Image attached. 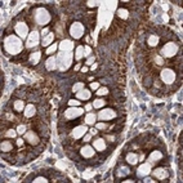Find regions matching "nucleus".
Masks as SVG:
<instances>
[{
    "label": "nucleus",
    "instance_id": "nucleus-44",
    "mask_svg": "<svg viewBox=\"0 0 183 183\" xmlns=\"http://www.w3.org/2000/svg\"><path fill=\"white\" fill-rule=\"evenodd\" d=\"M92 107H93V105H90V103H88L87 106H85V109H84V110L87 111V112H90V111H92Z\"/></svg>",
    "mask_w": 183,
    "mask_h": 183
},
{
    "label": "nucleus",
    "instance_id": "nucleus-16",
    "mask_svg": "<svg viewBox=\"0 0 183 183\" xmlns=\"http://www.w3.org/2000/svg\"><path fill=\"white\" fill-rule=\"evenodd\" d=\"M163 157H164V155H163V152H161V151H152L151 154H150V156H148L147 163H150V164L157 163V161H160Z\"/></svg>",
    "mask_w": 183,
    "mask_h": 183
},
{
    "label": "nucleus",
    "instance_id": "nucleus-39",
    "mask_svg": "<svg viewBox=\"0 0 183 183\" xmlns=\"http://www.w3.org/2000/svg\"><path fill=\"white\" fill-rule=\"evenodd\" d=\"M34 182H35V183H40V182H41V183H47V182H48V179H47V178H44V177H37V178H35V179H34Z\"/></svg>",
    "mask_w": 183,
    "mask_h": 183
},
{
    "label": "nucleus",
    "instance_id": "nucleus-5",
    "mask_svg": "<svg viewBox=\"0 0 183 183\" xmlns=\"http://www.w3.org/2000/svg\"><path fill=\"white\" fill-rule=\"evenodd\" d=\"M85 32V29L84 26L80 23V22H74L71 25V27H70V35H71L74 39H80Z\"/></svg>",
    "mask_w": 183,
    "mask_h": 183
},
{
    "label": "nucleus",
    "instance_id": "nucleus-38",
    "mask_svg": "<svg viewBox=\"0 0 183 183\" xmlns=\"http://www.w3.org/2000/svg\"><path fill=\"white\" fill-rule=\"evenodd\" d=\"M90 54H92V49H90V47L85 45V47H84V57H90Z\"/></svg>",
    "mask_w": 183,
    "mask_h": 183
},
{
    "label": "nucleus",
    "instance_id": "nucleus-13",
    "mask_svg": "<svg viewBox=\"0 0 183 183\" xmlns=\"http://www.w3.org/2000/svg\"><path fill=\"white\" fill-rule=\"evenodd\" d=\"M95 154V150L93 146H89V144H85L84 147H81V150H80V155L83 156V157L85 159H90V157H93Z\"/></svg>",
    "mask_w": 183,
    "mask_h": 183
},
{
    "label": "nucleus",
    "instance_id": "nucleus-28",
    "mask_svg": "<svg viewBox=\"0 0 183 183\" xmlns=\"http://www.w3.org/2000/svg\"><path fill=\"white\" fill-rule=\"evenodd\" d=\"M147 44L150 47H156L159 44V36H156V35H151L148 37V40H147Z\"/></svg>",
    "mask_w": 183,
    "mask_h": 183
},
{
    "label": "nucleus",
    "instance_id": "nucleus-9",
    "mask_svg": "<svg viewBox=\"0 0 183 183\" xmlns=\"http://www.w3.org/2000/svg\"><path fill=\"white\" fill-rule=\"evenodd\" d=\"M39 41H40V34L36 30H34L29 34L27 40H26V45H27L29 48H34V47H36L37 44H39Z\"/></svg>",
    "mask_w": 183,
    "mask_h": 183
},
{
    "label": "nucleus",
    "instance_id": "nucleus-30",
    "mask_svg": "<svg viewBox=\"0 0 183 183\" xmlns=\"http://www.w3.org/2000/svg\"><path fill=\"white\" fill-rule=\"evenodd\" d=\"M117 16L121 18V19H126L129 17V12L128 9H124V8H119L117 9Z\"/></svg>",
    "mask_w": 183,
    "mask_h": 183
},
{
    "label": "nucleus",
    "instance_id": "nucleus-33",
    "mask_svg": "<svg viewBox=\"0 0 183 183\" xmlns=\"http://www.w3.org/2000/svg\"><path fill=\"white\" fill-rule=\"evenodd\" d=\"M17 136H18V133H17V130H14V129H9V130L5 133V137L7 138H17Z\"/></svg>",
    "mask_w": 183,
    "mask_h": 183
},
{
    "label": "nucleus",
    "instance_id": "nucleus-3",
    "mask_svg": "<svg viewBox=\"0 0 183 183\" xmlns=\"http://www.w3.org/2000/svg\"><path fill=\"white\" fill-rule=\"evenodd\" d=\"M177 53H178V45L175 43H166V44L161 48L160 50V54L165 57V58H170V57H174Z\"/></svg>",
    "mask_w": 183,
    "mask_h": 183
},
{
    "label": "nucleus",
    "instance_id": "nucleus-8",
    "mask_svg": "<svg viewBox=\"0 0 183 183\" xmlns=\"http://www.w3.org/2000/svg\"><path fill=\"white\" fill-rule=\"evenodd\" d=\"M160 78H161V80H163L164 83L171 84V83H174V80H175V74H174L173 70L164 68L163 71H161V74H160Z\"/></svg>",
    "mask_w": 183,
    "mask_h": 183
},
{
    "label": "nucleus",
    "instance_id": "nucleus-18",
    "mask_svg": "<svg viewBox=\"0 0 183 183\" xmlns=\"http://www.w3.org/2000/svg\"><path fill=\"white\" fill-rule=\"evenodd\" d=\"M84 123L87 124V125H94L97 123V114H94V112H87Z\"/></svg>",
    "mask_w": 183,
    "mask_h": 183
},
{
    "label": "nucleus",
    "instance_id": "nucleus-32",
    "mask_svg": "<svg viewBox=\"0 0 183 183\" xmlns=\"http://www.w3.org/2000/svg\"><path fill=\"white\" fill-rule=\"evenodd\" d=\"M84 88H85V85H84V83H81V81H80V83H76V84H75L74 87H72V92H74V93H78V92H80V90H83Z\"/></svg>",
    "mask_w": 183,
    "mask_h": 183
},
{
    "label": "nucleus",
    "instance_id": "nucleus-15",
    "mask_svg": "<svg viewBox=\"0 0 183 183\" xmlns=\"http://www.w3.org/2000/svg\"><path fill=\"white\" fill-rule=\"evenodd\" d=\"M92 146L94 147V150H97V151H99V152L105 151V150L107 148L106 141H105L103 138H97V139H94V142H93V144H92Z\"/></svg>",
    "mask_w": 183,
    "mask_h": 183
},
{
    "label": "nucleus",
    "instance_id": "nucleus-26",
    "mask_svg": "<svg viewBox=\"0 0 183 183\" xmlns=\"http://www.w3.org/2000/svg\"><path fill=\"white\" fill-rule=\"evenodd\" d=\"M25 102L23 101H21V99H17V101H14V110L17 111V112H22L25 111Z\"/></svg>",
    "mask_w": 183,
    "mask_h": 183
},
{
    "label": "nucleus",
    "instance_id": "nucleus-27",
    "mask_svg": "<svg viewBox=\"0 0 183 183\" xmlns=\"http://www.w3.org/2000/svg\"><path fill=\"white\" fill-rule=\"evenodd\" d=\"M75 58H76V61H80L81 58H84V47H78L76 50H75Z\"/></svg>",
    "mask_w": 183,
    "mask_h": 183
},
{
    "label": "nucleus",
    "instance_id": "nucleus-40",
    "mask_svg": "<svg viewBox=\"0 0 183 183\" xmlns=\"http://www.w3.org/2000/svg\"><path fill=\"white\" fill-rule=\"evenodd\" d=\"M98 88H99V83L94 81V83H92V84H90V90H97Z\"/></svg>",
    "mask_w": 183,
    "mask_h": 183
},
{
    "label": "nucleus",
    "instance_id": "nucleus-4",
    "mask_svg": "<svg viewBox=\"0 0 183 183\" xmlns=\"http://www.w3.org/2000/svg\"><path fill=\"white\" fill-rule=\"evenodd\" d=\"M84 112H85V110L81 109V107H68V109L64 111V116H66V119H68V120H74V119L80 117Z\"/></svg>",
    "mask_w": 183,
    "mask_h": 183
},
{
    "label": "nucleus",
    "instance_id": "nucleus-6",
    "mask_svg": "<svg viewBox=\"0 0 183 183\" xmlns=\"http://www.w3.org/2000/svg\"><path fill=\"white\" fill-rule=\"evenodd\" d=\"M116 112L112 109H102L98 114H97V119H99L101 121H109L116 117Z\"/></svg>",
    "mask_w": 183,
    "mask_h": 183
},
{
    "label": "nucleus",
    "instance_id": "nucleus-29",
    "mask_svg": "<svg viewBox=\"0 0 183 183\" xmlns=\"http://www.w3.org/2000/svg\"><path fill=\"white\" fill-rule=\"evenodd\" d=\"M57 48H58V44H57V43H53V44H52L50 47H48V48H47L45 53H47V54L50 57V56H53V54H54V53H56Z\"/></svg>",
    "mask_w": 183,
    "mask_h": 183
},
{
    "label": "nucleus",
    "instance_id": "nucleus-22",
    "mask_svg": "<svg viewBox=\"0 0 183 183\" xmlns=\"http://www.w3.org/2000/svg\"><path fill=\"white\" fill-rule=\"evenodd\" d=\"M138 161H139V157H138V155H137V154L129 152V154L126 155V163H128V164L136 165V164H138Z\"/></svg>",
    "mask_w": 183,
    "mask_h": 183
},
{
    "label": "nucleus",
    "instance_id": "nucleus-24",
    "mask_svg": "<svg viewBox=\"0 0 183 183\" xmlns=\"http://www.w3.org/2000/svg\"><path fill=\"white\" fill-rule=\"evenodd\" d=\"M93 107L94 109H98V110H101V109H103V107L106 106V101L105 99H102V98H97V99H94L93 101Z\"/></svg>",
    "mask_w": 183,
    "mask_h": 183
},
{
    "label": "nucleus",
    "instance_id": "nucleus-31",
    "mask_svg": "<svg viewBox=\"0 0 183 183\" xmlns=\"http://www.w3.org/2000/svg\"><path fill=\"white\" fill-rule=\"evenodd\" d=\"M97 95H99V97H105V95H107L109 94V89H107L106 87H99L98 89H97Z\"/></svg>",
    "mask_w": 183,
    "mask_h": 183
},
{
    "label": "nucleus",
    "instance_id": "nucleus-45",
    "mask_svg": "<svg viewBox=\"0 0 183 183\" xmlns=\"http://www.w3.org/2000/svg\"><path fill=\"white\" fill-rule=\"evenodd\" d=\"M99 3L98 2H88V5L89 7H95V5H98Z\"/></svg>",
    "mask_w": 183,
    "mask_h": 183
},
{
    "label": "nucleus",
    "instance_id": "nucleus-12",
    "mask_svg": "<svg viewBox=\"0 0 183 183\" xmlns=\"http://www.w3.org/2000/svg\"><path fill=\"white\" fill-rule=\"evenodd\" d=\"M23 139L27 143L32 144V146H36V144L40 142V139H39V137H37V134L34 133V132H26L23 134Z\"/></svg>",
    "mask_w": 183,
    "mask_h": 183
},
{
    "label": "nucleus",
    "instance_id": "nucleus-11",
    "mask_svg": "<svg viewBox=\"0 0 183 183\" xmlns=\"http://www.w3.org/2000/svg\"><path fill=\"white\" fill-rule=\"evenodd\" d=\"M137 174L138 177H141V178H144V177H147L151 174V164L150 163H143L138 166L137 169Z\"/></svg>",
    "mask_w": 183,
    "mask_h": 183
},
{
    "label": "nucleus",
    "instance_id": "nucleus-23",
    "mask_svg": "<svg viewBox=\"0 0 183 183\" xmlns=\"http://www.w3.org/2000/svg\"><path fill=\"white\" fill-rule=\"evenodd\" d=\"M0 150L3 152H9L13 150V144L10 143V141H3L2 144H0Z\"/></svg>",
    "mask_w": 183,
    "mask_h": 183
},
{
    "label": "nucleus",
    "instance_id": "nucleus-34",
    "mask_svg": "<svg viewBox=\"0 0 183 183\" xmlns=\"http://www.w3.org/2000/svg\"><path fill=\"white\" fill-rule=\"evenodd\" d=\"M68 106L70 107H80L81 106V102L79 99H70L68 101Z\"/></svg>",
    "mask_w": 183,
    "mask_h": 183
},
{
    "label": "nucleus",
    "instance_id": "nucleus-35",
    "mask_svg": "<svg viewBox=\"0 0 183 183\" xmlns=\"http://www.w3.org/2000/svg\"><path fill=\"white\" fill-rule=\"evenodd\" d=\"M16 130H17V133H18V136H23V134L27 132L26 130V126L25 125H22V124H21V125H18L17 128H16Z\"/></svg>",
    "mask_w": 183,
    "mask_h": 183
},
{
    "label": "nucleus",
    "instance_id": "nucleus-47",
    "mask_svg": "<svg viewBox=\"0 0 183 183\" xmlns=\"http://www.w3.org/2000/svg\"><path fill=\"white\" fill-rule=\"evenodd\" d=\"M156 62H157V64H163V60L160 57H156Z\"/></svg>",
    "mask_w": 183,
    "mask_h": 183
},
{
    "label": "nucleus",
    "instance_id": "nucleus-20",
    "mask_svg": "<svg viewBox=\"0 0 183 183\" xmlns=\"http://www.w3.org/2000/svg\"><path fill=\"white\" fill-rule=\"evenodd\" d=\"M45 67H47L48 71H53V70H56V68H57V61H56V57L50 56L49 58H48L47 62H45Z\"/></svg>",
    "mask_w": 183,
    "mask_h": 183
},
{
    "label": "nucleus",
    "instance_id": "nucleus-37",
    "mask_svg": "<svg viewBox=\"0 0 183 183\" xmlns=\"http://www.w3.org/2000/svg\"><path fill=\"white\" fill-rule=\"evenodd\" d=\"M93 63H95V57L90 56V57H88V60L85 61V66H92Z\"/></svg>",
    "mask_w": 183,
    "mask_h": 183
},
{
    "label": "nucleus",
    "instance_id": "nucleus-21",
    "mask_svg": "<svg viewBox=\"0 0 183 183\" xmlns=\"http://www.w3.org/2000/svg\"><path fill=\"white\" fill-rule=\"evenodd\" d=\"M23 114L26 117H32V116H35L36 114V107L34 105H27L25 107V111H23Z\"/></svg>",
    "mask_w": 183,
    "mask_h": 183
},
{
    "label": "nucleus",
    "instance_id": "nucleus-25",
    "mask_svg": "<svg viewBox=\"0 0 183 183\" xmlns=\"http://www.w3.org/2000/svg\"><path fill=\"white\" fill-rule=\"evenodd\" d=\"M40 58H41V53L40 52H34V53H31L30 54V61L32 64H36L37 62L40 61Z\"/></svg>",
    "mask_w": 183,
    "mask_h": 183
},
{
    "label": "nucleus",
    "instance_id": "nucleus-14",
    "mask_svg": "<svg viewBox=\"0 0 183 183\" xmlns=\"http://www.w3.org/2000/svg\"><path fill=\"white\" fill-rule=\"evenodd\" d=\"M152 175L155 177L156 179H159V181H164V179L168 178V170L164 169V168H156V169L154 170Z\"/></svg>",
    "mask_w": 183,
    "mask_h": 183
},
{
    "label": "nucleus",
    "instance_id": "nucleus-2",
    "mask_svg": "<svg viewBox=\"0 0 183 183\" xmlns=\"http://www.w3.org/2000/svg\"><path fill=\"white\" fill-rule=\"evenodd\" d=\"M34 18L35 22L40 26H45L50 22V14L44 8H36L34 10Z\"/></svg>",
    "mask_w": 183,
    "mask_h": 183
},
{
    "label": "nucleus",
    "instance_id": "nucleus-50",
    "mask_svg": "<svg viewBox=\"0 0 183 183\" xmlns=\"http://www.w3.org/2000/svg\"><path fill=\"white\" fill-rule=\"evenodd\" d=\"M80 67H81V66H80V63H78L76 66H75V71H79V70H80Z\"/></svg>",
    "mask_w": 183,
    "mask_h": 183
},
{
    "label": "nucleus",
    "instance_id": "nucleus-10",
    "mask_svg": "<svg viewBox=\"0 0 183 183\" xmlns=\"http://www.w3.org/2000/svg\"><path fill=\"white\" fill-rule=\"evenodd\" d=\"M88 126H87V124H84V125H78V126H75L72 129V132H71V136L72 138L75 139H80V138H83L85 134L88 133Z\"/></svg>",
    "mask_w": 183,
    "mask_h": 183
},
{
    "label": "nucleus",
    "instance_id": "nucleus-43",
    "mask_svg": "<svg viewBox=\"0 0 183 183\" xmlns=\"http://www.w3.org/2000/svg\"><path fill=\"white\" fill-rule=\"evenodd\" d=\"M97 130H98L97 128H90L89 130H88V133H90L92 136H95V134H97Z\"/></svg>",
    "mask_w": 183,
    "mask_h": 183
},
{
    "label": "nucleus",
    "instance_id": "nucleus-46",
    "mask_svg": "<svg viewBox=\"0 0 183 183\" xmlns=\"http://www.w3.org/2000/svg\"><path fill=\"white\" fill-rule=\"evenodd\" d=\"M88 71H89V68H88V66H83V67H81V72H83V74H85V72H88Z\"/></svg>",
    "mask_w": 183,
    "mask_h": 183
},
{
    "label": "nucleus",
    "instance_id": "nucleus-48",
    "mask_svg": "<svg viewBox=\"0 0 183 183\" xmlns=\"http://www.w3.org/2000/svg\"><path fill=\"white\" fill-rule=\"evenodd\" d=\"M95 68H97V63H93V64L90 66V71H94Z\"/></svg>",
    "mask_w": 183,
    "mask_h": 183
},
{
    "label": "nucleus",
    "instance_id": "nucleus-19",
    "mask_svg": "<svg viewBox=\"0 0 183 183\" xmlns=\"http://www.w3.org/2000/svg\"><path fill=\"white\" fill-rule=\"evenodd\" d=\"M53 40H54V34H53V32H49V34H48L45 37H43L41 45H43V47H45V48L50 47V45L53 44Z\"/></svg>",
    "mask_w": 183,
    "mask_h": 183
},
{
    "label": "nucleus",
    "instance_id": "nucleus-36",
    "mask_svg": "<svg viewBox=\"0 0 183 183\" xmlns=\"http://www.w3.org/2000/svg\"><path fill=\"white\" fill-rule=\"evenodd\" d=\"M94 125H95V128L98 129V130H105V129L107 128V124L106 123H102V121L101 123H95Z\"/></svg>",
    "mask_w": 183,
    "mask_h": 183
},
{
    "label": "nucleus",
    "instance_id": "nucleus-42",
    "mask_svg": "<svg viewBox=\"0 0 183 183\" xmlns=\"http://www.w3.org/2000/svg\"><path fill=\"white\" fill-rule=\"evenodd\" d=\"M92 137H93V136H92L90 133H87V134H85V136L83 137V138H84V142H89L90 139H92Z\"/></svg>",
    "mask_w": 183,
    "mask_h": 183
},
{
    "label": "nucleus",
    "instance_id": "nucleus-17",
    "mask_svg": "<svg viewBox=\"0 0 183 183\" xmlns=\"http://www.w3.org/2000/svg\"><path fill=\"white\" fill-rule=\"evenodd\" d=\"M76 94V99L79 101H88L90 98V95H92V92L89 89H83V90H80L78 92V93H75Z\"/></svg>",
    "mask_w": 183,
    "mask_h": 183
},
{
    "label": "nucleus",
    "instance_id": "nucleus-41",
    "mask_svg": "<svg viewBox=\"0 0 183 183\" xmlns=\"http://www.w3.org/2000/svg\"><path fill=\"white\" fill-rule=\"evenodd\" d=\"M49 32H50L49 29H47V27H45V29H43V30H41V37H45L48 34H49Z\"/></svg>",
    "mask_w": 183,
    "mask_h": 183
},
{
    "label": "nucleus",
    "instance_id": "nucleus-1",
    "mask_svg": "<svg viewBox=\"0 0 183 183\" xmlns=\"http://www.w3.org/2000/svg\"><path fill=\"white\" fill-rule=\"evenodd\" d=\"M4 48L9 54H12V56L18 54V53H21V50L23 49L22 39L17 35H9L5 37V40H4Z\"/></svg>",
    "mask_w": 183,
    "mask_h": 183
},
{
    "label": "nucleus",
    "instance_id": "nucleus-49",
    "mask_svg": "<svg viewBox=\"0 0 183 183\" xmlns=\"http://www.w3.org/2000/svg\"><path fill=\"white\" fill-rule=\"evenodd\" d=\"M22 143H23V139L18 138V139H17V144H18V146H21V144H22Z\"/></svg>",
    "mask_w": 183,
    "mask_h": 183
},
{
    "label": "nucleus",
    "instance_id": "nucleus-7",
    "mask_svg": "<svg viewBox=\"0 0 183 183\" xmlns=\"http://www.w3.org/2000/svg\"><path fill=\"white\" fill-rule=\"evenodd\" d=\"M14 31H16V34H17V36H19L21 39L23 40V39H27L30 30H29V26L25 22H18L14 26Z\"/></svg>",
    "mask_w": 183,
    "mask_h": 183
}]
</instances>
